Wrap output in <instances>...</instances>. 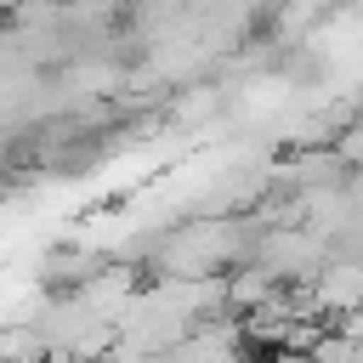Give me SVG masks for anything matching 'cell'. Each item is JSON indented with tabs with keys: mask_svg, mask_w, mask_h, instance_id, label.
I'll return each mask as SVG.
<instances>
[{
	"mask_svg": "<svg viewBox=\"0 0 363 363\" xmlns=\"http://www.w3.org/2000/svg\"><path fill=\"white\" fill-rule=\"evenodd\" d=\"M250 233L244 221H187V227H170L164 244L153 250L159 272L164 278H227L221 267L250 255Z\"/></svg>",
	"mask_w": 363,
	"mask_h": 363,
	"instance_id": "obj_1",
	"label": "cell"
},
{
	"mask_svg": "<svg viewBox=\"0 0 363 363\" xmlns=\"http://www.w3.org/2000/svg\"><path fill=\"white\" fill-rule=\"evenodd\" d=\"M255 250H261V267L278 284H301V278L323 272V233L318 227H272Z\"/></svg>",
	"mask_w": 363,
	"mask_h": 363,
	"instance_id": "obj_2",
	"label": "cell"
}]
</instances>
